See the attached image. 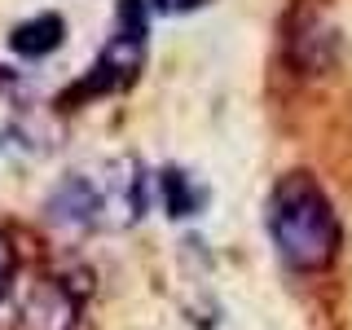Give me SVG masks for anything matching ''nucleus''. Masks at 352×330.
<instances>
[{
	"label": "nucleus",
	"instance_id": "obj_7",
	"mask_svg": "<svg viewBox=\"0 0 352 330\" xmlns=\"http://www.w3.org/2000/svg\"><path fill=\"white\" fill-rule=\"evenodd\" d=\"M159 190H163V207H168V216H194L198 207H203V185H194L190 181V172H181V168H163L159 176Z\"/></svg>",
	"mask_w": 352,
	"mask_h": 330
},
{
	"label": "nucleus",
	"instance_id": "obj_1",
	"mask_svg": "<svg viewBox=\"0 0 352 330\" xmlns=\"http://www.w3.org/2000/svg\"><path fill=\"white\" fill-rule=\"evenodd\" d=\"M264 225L278 247L286 269L295 273H322L335 264L344 229H339V212L322 190V181L308 172H286L269 190V207H264Z\"/></svg>",
	"mask_w": 352,
	"mask_h": 330
},
{
	"label": "nucleus",
	"instance_id": "obj_6",
	"mask_svg": "<svg viewBox=\"0 0 352 330\" xmlns=\"http://www.w3.org/2000/svg\"><path fill=\"white\" fill-rule=\"evenodd\" d=\"M62 36H66V22L58 14H36L9 31V49L18 58H49L53 49H62Z\"/></svg>",
	"mask_w": 352,
	"mask_h": 330
},
{
	"label": "nucleus",
	"instance_id": "obj_3",
	"mask_svg": "<svg viewBox=\"0 0 352 330\" xmlns=\"http://www.w3.org/2000/svg\"><path fill=\"white\" fill-rule=\"evenodd\" d=\"M44 220L62 234H88V229H102L106 225V198H102V181L75 172L66 176L58 190L49 194L44 203Z\"/></svg>",
	"mask_w": 352,
	"mask_h": 330
},
{
	"label": "nucleus",
	"instance_id": "obj_8",
	"mask_svg": "<svg viewBox=\"0 0 352 330\" xmlns=\"http://www.w3.org/2000/svg\"><path fill=\"white\" fill-rule=\"evenodd\" d=\"M18 278V251H14V238L0 229V300L9 295V286Z\"/></svg>",
	"mask_w": 352,
	"mask_h": 330
},
{
	"label": "nucleus",
	"instance_id": "obj_2",
	"mask_svg": "<svg viewBox=\"0 0 352 330\" xmlns=\"http://www.w3.org/2000/svg\"><path fill=\"white\" fill-rule=\"evenodd\" d=\"M146 66V5L141 0H119L115 9V31H110L106 49L97 53V62L88 66L84 84L75 88V97H102L119 93L141 75Z\"/></svg>",
	"mask_w": 352,
	"mask_h": 330
},
{
	"label": "nucleus",
	"instance_id": "obj_4",
	"mask_svg": "<svg viewBox=\"0 0 352 330\" xmlns=\"http://www.w3.org/2000/svg\"><path fill=\"white\" fill-rule=\"evenodd\" d=\"M286 53H291V66L300 75H317V71H326V66L335 62V31H330L317 14H300L291 22Z\"/></svg>",
	"mask_w": 352,
	"mask_h": 330
},
{
	"label": "nucleus",
	"instance_id": "obj_5",
	"mask_svg": "<svg viewBox=\"0 0 352 330\" xmlns=\"http://www.w3.org/2000/svg\"><path fill=\"white\" fill-rule=\"evenodd\" d=\"M75 313H80V300L71 295V286H62L53 278L36 282L27 304H22L27 330H75Z\"/></svg>",
	"mask_w": 352,
	"mask_h": 330
},
{
	"label": "nucleus",
	"instance_id": "obj_9",
	"mask_svg": "<svg viewBox=\"0 0 352 330\" xmlns=\"http://www.w3.org/2000/svg\"><path fill=\"white\" fill-rule=\"evenodd\" d=\"M159 14H194V9H203L207 0H150Z\"/></svg>",
	"mask_w": 352,
	"mask_h": 330
}]
</instances>
